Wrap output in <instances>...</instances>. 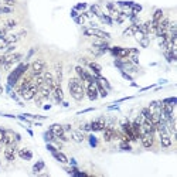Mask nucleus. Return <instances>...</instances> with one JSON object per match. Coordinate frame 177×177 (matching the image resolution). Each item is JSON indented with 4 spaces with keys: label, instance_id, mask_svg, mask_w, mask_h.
<instances>
[{
    "label": "nucleus",
    "instance_id": "obj_1",
    "mask_svg": "<svg viewBox=\"0 0 177 177\" xmlns=\"http://www.w3.org/2000/svg\"><path fill=\"white\" fill-rule=\"evenodd\" d=\"M68 89H70L71 97H72L76 102H81L84 99V97H85L84 82L78 76H71L70 80H68Z\"/></svg>",
    "mask_w": 177,
    "mask_h": 177
},
{
    "label": "nucleus",
    "instance_id": "obj_2",
    "mask_svg": "<svg viewBox=\"0 0 177 177\" xmlns=\"http://www.w3.org/2000/svg\"><path fill=\"white\" fill-rule=\"evenodd\" d=\"M28 67H30V65H28V64H26V63H20V64H19L17 68H16V70H14L10 75H9V85H10V87H16V85H17L19 80H20L21 76L27 72Z\"/></svg>",
    "mask_w": 177,
    "mask_h": 177
},
{
    "label": "nucleus",
    "instance_id": "obj_3",
    "mask_svg": "<svg viewBox=\"0 0 177 177\" xmlns=\"http://www.w3.org/2000/svg\"><path fill=\"white\" fill-rule=\"evenodd\" d=\"M21 60H23V54L21 52H9V54H4V63L2 65L4 71H9L14 64L20 63Z\"/></svg>",
    "mask_w": 177,
    "mask_h": 177
},
{
    "label": "nucleus",
    "instance_id": "obj_4",
    "mask_svg": "<svg viewBox=\"0 0 177 177\" xmlns=\"http://www.w3.org/2000/svg\"><path fill=\"white\" fill-rule=\"evenodd\" d=\"M84 88H85V95L88 97V99H89V101H97L99 94H98V89H97L95 76H94V81H87V82H84Z\"/></svg>",
    "mask_w": 177,
    "mask_h": 177
},
{
    "label": "nucleus",
    "instance_id": "obj_5",
    "mask_svg": "<svg viewBox=\"0 0 177 177\" xmlns=\"http://www.w3.org/2000/svg\"><path fill=\"white\" fill-rule=\"evenodd\" d=\"M84 34L85 35H91V37H97V38H104V40H109L111 34L98 27H85L84 28Z\"/></svg>",
    "mask_w": 177,
    "mask_h": 177
},
{
    "label": "nucleus",
    "instance_id": "obj_6",
    "mask_svg": "<svg viewBox=\"0 0 177 177\" xmlns=\"http://www.w3.org/2000/svg\"><path fill=\"white\" fill-rule=\"evenodd\" d=\"M48 130H51V133L54 136H56L58 140H61V142H67L68 140V138H67L65 135V130H64V126L60 125V123H52L51 126H50Z\"/></svg>",
    "mask_w": 177,
    "mask_h": 177
},
{
    "label": "nucleus",
    "instance_id": "obj_7",
    "mask_svg": "<svg viewBox=\"0 0 177 177\" xmlns=\"http://www.w3.org/2000/svg\"><path fill=\"white\" fill-rule=\"evenodd\" d=\"M37 92H38V87L34 84V81H33L30 85H28L27 88H26L23 92H21V98L24 99V101H33L34 99V97L37 95Z\"/></svg>",
    "mask_w": 177,
    "mask_h": 177
},
{
    "label": "nucleus",
    "instance_id": "obj_8",
    "mask_svg": "<svg viewBox=\"0 0 177 177\" xmlns=\"http://www.w3.org/2000/svg\"><path fill=\"white\" fill-rule=\"evenodd\" d=\"M139 140L145 149H152L154 145V133H142Z\"/></svg>",
    "mask_w": 177,
    "mask_h": 177
},
{
    "label": "nucleus",
    "instance_id": "obj_9",
    "mask_svg": "<svg viewBox=\"0 0 177 177\" xmlns=\"http://www.w3.org/2000/svg\"><path fill=\"white\" fill-rule=\"evenodd\" d=\"M17 143H14V145H10V146H6V149H4V157H6L7 162H13L16 160L17 157Z\"/></svg>",
    "mask_w": 177,
    "mask_h": 177
},
{
    "label": "nucleus",
    "instance_id": "obj_10",
    "mask_svg": "<svg viewBox=\"0 0 177 177\" xmlns=\"http://www.w3.org/2000/svg\"><path fill=\"white\" fill-rule=\"evenodd\" d=\"M51 97L54 98V102H56V104H61V102L64 101V92H63V88H61V84L57 82L56 85H54V88H52V91H51Z\"/></svg>",
    "mask_w": 177,
    "mask_h": 177
},
{
    "label": "nucleus",
    "instance_id": "obj_11",
    "mask_svg": "<svg viewBox=\"0 0 177 177\" xmlns=\"http://www.w3.org/2000/svg\"><path fill=\"white\" fill-rule=\"evenodd\" d=\"M109 51L113 54L115 57H118L119 60H125L130 56V48H122V47H112Z\"/></svg>",
    "mask_w": 177,
    "mask_h": 177
},
{
    "label": "nucleus",
    "instance_id": "obj_12",
    "mask_svg": "<svg viewBox=\"0 0 177 177\" xmlns=\"http://www.w3.org/2000/svg\"><path fill=\"white\" fill-rule=\"evenodd\" d=\"M89 125H91V130H92V132H102V130L108 126V123L104 118H99V119L92 121Z\"/></svg>",
    "mask_w": 177,
    "mask_h": 177
},
{
    "label": "nucleus",
    "instance_id": "obj_13",
    "mask_svg": "<svg viewBox=\"0 0 177 177\" xmlns=\"http://www.w3.org/2000/svg\"><path fill=\"white\" fill-rule=\"evenodd\" d=\"M75 71L78 74V78H80L82 82H87V81H94V75H91L85 68H82L81 65H76L75 67Z\"/></svg>",
    "mask_w": 177,
    "mask_h": 177
},
{
    "label": "nucleus",
    "instance_id": "obj_14",
    "mask_svg": "<svg viewBox=\"0 0 177 177\" xmlns=\"http://www.w3.org/2000/svg\"><path fill=\"white\" fill-rule=\"evenodd\" d=\"M17 143V139H16V132L10 130V129H4V138H3V145L4 146H10Z\"/></svg>",
    "mask_w": 177,
    "mask_h": 177
},
{
    "label": "nucleus",
    "instance_id": "obj_15",
    "mask_svg": "<svg viewBox=\"0 0 177 177\" xmlns=\"http://www.w3.org/2000/svg\"><path fill=\"white\" fill-rule=\"evenodd\" d=\"M30 68H31V72L34 74V75L35 74H41V72H44V70H45V63L43 60H35V61L31 63Z\"/></svg>",
    "mask_w": 177,
    "mask_h": 177
},
{
    "label": "nucleus",
    "instance_id": "obj_16",
    "mask_svg": "<svg viewBox=\"0 0 177 177\" xmlns=\"http://www.w3.org/2000/svg\"><path fill=\"white\" fill-rule=\"evenodd\" d=\"M71 139L76 143H82L85 139V132H82L81 129H75V130H71Z\"/></svg>",
    "mask_w": 177,
    "mask_h": 177
},
{
    "label": "nucleus",
    "instance_id": "obj_17",
    "mask_svg": "<svg viewBox=\"0 0 177 177\" xmlns=\"http://www.w3.org/2000/svg\"><path fill=\"white\" fill-rule=\"evenodd\" d=\"M115 130H116V129H113L109 125L102 130V132H104V140L105 142H112V140L115 139Z\"/></svg>",
    "mask_w": 177,
    "mask_h": 177
},
{
    "label": "nucleus",
    "instance_id": "obj_18",
    "mask_svg": "<svg viewBox=\"0 0 177 177\" xmlns=\"http://www.w3.org/2000/svg\"><path fill=\"white\" fill-rule=\"evenodd\" d=\"M17 156L20 157V159L23 160H31L33 159V152L30 149H27V147H23V149H19L17 150Z\"/></svg>",
    "mask_w": 177,
    "mask_h": 177
},
{
    "label": "nucleus",
    "instance_id": "obj_19",
    "mask_svg": "<svg viewBox=\"0 0 177 177\" xmlns=\"http://www.w3.org/2000/svg\"><path fill=\"white\" fill-rule=\"evenodd\" d=\"M54 68H56V81L58 84H61V81H63V64L56 63Z\"/></svg>",
    "mask_w": 177,
    "mask_h": 177
},
{
    "label": "nucleus",
    "instance_id": "obj_20",
    "mask_svg": "<svg viewBox=\"0 0 177 177\" xmlns=\"http://www.w3.org/2000/svg\"><path fill=\"white\" fill-rule=\"evenodd\" d=\"M52 156L56 157V159L58 160L60 163H63V164H67V163H68V157H67L63 152H60V150H56V152H52Z\"/></svg>",
    "mask_w": 177,
    "mask_h": 177
},
{
    "label": "nucleus",
    "instance_id": "obj_21",
    "mask_svg": "<svg viewBox=\"0 0 177 177\" xmlns=\"http://www.w3.org/2000/svg\"><path fill=\"white\" fill-rule=\"evenodd\" d=\"M88 67H89L91 70H92V72H94V75H101L102 67L99 65V64H98V63H95V61H89V63H88Z\"/></svg>",
    "mask_w": 177,
    "mask_h": 177
},
{
    "label": "nucleus",
    "instance_id": "obj_22",
    "mask_svg": "<svg viewBox=\"0 0 177 177\" xmlns=\"http://www.w3.org/2000/svg\"><path fill=\"white\" fill-rule=\"evenodd\" d=\"M164 17V14H163V10L162 9H157V10H154V13H153V17H152V21L153 23H159L162 19Z\"/></svg>",
    "mask_w": 177,
    "mask_h": 177
},
{
    "label": "nucleus",
    "instance_id": "obj_23",
    "mask_svg": "<svg viewBox=\"0 0 177 177\" xmlns=\"http://www.w3.org/2000/svg\"><path fill=\"white\" fill-rule=\"evenodd\" d=\"M89 10H91V13L94 14V16H97V17H101L102 14V11H101V7L98 6V4H92V6L89 7Z\"/></svg>",
    "mask_w": 177,
    "mask_h": 177
},
{
    "label": "nucleus",
    "instance_id": "obj_24",
    "mask_svg": "<svg viewBox=\"0 0 177 177\" xmlns=\"http://www.w3.org/2000/svg\"><path fill=\"white\" fill-rule=\"evenodd\" d=\"M44 162H43V160H38V162H35V164L34 166H33V173H40V171L43 170V169H44Z\"/></svg>",
    "mask_w": 177,
    "mask_h": 177
},
{
    "label": "nucleus",
    "instance_id": "obj_25",
    "mask_svg": "<svg viewBox=\"0 0 177 177\" xmlns=\"http://www.w3.org/2000/svg\"><path fill=\"white\" fill-rule=\"evenodd\" d=\"M16 26H17V21L13 20V19H9V20L4 21V26H3V27H6L7 30H11V28H14Z\"/></svg>",
    "mask_w": 177,
    "mask_h": 177
},
{
    "label": "nucleus",
    "instance_id": "obj_26",
    "mask_svg": "<svg viewBox=\"0 0 177 177\" xmlns=\"http://www.w3.org/2000/svg\"><path fill=\"white\" fill-rule=\"evenodd\" d=\"M9 13H13V7L2 4V6H0V14H9Z\"/></svg>",
    "mask_w": 177,
    "mask_h": 177
},
{
    "label": "nucleus",
    "instance_id": "obj_27",
    "mask_svg": "<svg viewBox=\"0 0 177 177\" xmlns=\"http://www.w3.org/2000/svg\"><path fill=\"white\" fill-rule=\"evenodd\" d=\"M98 19H99L102 23H105V24H112V23H113V20H112L111 16H106V14H102L101 17H98Z\"/></svg>",
    "mask_w": 177,
    "mask_h": 177
},
{
    "label": "nucleus",
    "instance_id": "obj_28",
    "mask_svg": "<svg viewBox=\"0 0 177 177\" xmlns=\"http://www.w3.org/2000/svg\"><path fill=\"white\" fill-rule=\"evenodd\" d=\"M139 44H140V47H143V48H146V47H149V44H150L149 35H145V37H143L142 40L139 41Z\"/></svg>",
    "mask_w": 177,
    "mask_h": 177
},
{
    "label": "nucleus",
    "instance_id": "obj_29",
    "mask_svg": "<svg viewBox=\"0 0 177 177\" xmlns=\"http://www.w3.org/2000/svg\"><path fill=\"white\" fill-rule=\"evenodd\" d=\"M119 149H122V150H132V146L129 145V142H121V145H119Z\"/></svg>",
    "mask_w": 177,
    "mask_h": 177
},
{
    "label": "nucleus",
    "instance_id": "obj_30",
    "mask_svg": "<svg viewBox=\"0 0 177 177\" xmlns=\"http://www.w3.org/2000/svg\"><path fill=\"white\" fill-rule=\"evenodd\" d=\"M133 35H135V38H136V41H138V43H139L143 37H145V34H143V33L140 31V30H136V31L133 33Z\"/></svg>",
    "mask_w": 177,
    "mask_h": 177
},
{
    "label": "nucleus",
    "instance_id": "obj_31",
    "mask_svg": "<svg viewBox=\"0 0 177 177\" xmlns=\"http://www.w3.org/2000/svg\"><path fill=\"white\" fill-rule=\"evenodd\" d=\"M34 102H35V105H37V106L41 108V106H43V102H44V99H43L40 95H35V97H34Z\"/></svg>",
    "mask_w": 177,
    "mask_h": 177
},
{
    "label": "nucleus",
    "instance_id": "obj_32",
    "mask_svg": "<svg viewBox=\"0 0 177 177\" xmlns=\"http://www.w3.org/2000/svg\"><path fill=\"white\" fill-rule=\"evenodd\" d=\"M130 9H132V10H133V13H139V11L142 10V6H140V4H136V3H133Z\"/></svg>",
    "mask_w": 177,
    "mask_h": 177
},
{
    "label": "nucleus",
    "instance_id": "obj_33",
    "mask_svg": "<svg viewBox=\"0 0 177 177\" xmlns=\"http://www.w3.org/2000/svg\"><path fill=\"white\" fill-rule=\"evenodd\" d=\"M87 7H88L87 3H78V4L75 6V10H85Z\"/></svg>",
    "mask_w": 177,
    "mask_h": 177
},
{
    "label": "nucleus",
    "instance_id": "obj_34",
    "mask_svg": "<svg viewBox=\"0 0 177 177\" xmlns=\"http://www.w3.org/2000/svg\"><path fill=\"white\" fill-rule=\"evenodd\" d=\"M81 130H82V132H89L91 125L89 123H82V125H81Z\"/></svg>",
    "mask_w": 177,
    "mask_h": 177
},
{
    "label": "nucleus",
    "instance_id": "obj_35",
    "mask_svg": "<svg viewBox=\"0 0 177 177\" xmlns=\"http://www.w3.org/2000/svg\"><path fill=\"white\" fill-rule=\"evenodd\" d=\"M3 4L10 6V7H14V6H16V0H3Z\"/></svg>",
    "mask_w": 177,
    "mask_h": 177
},
{
    "label": "nucleus",
    "instance_id": "obj_36",
    "mask_svg": "<svg viewBox=\"0 0 177 177\" xmlns=\"http://www.w3.org/2000/svg\"><path fill=\"white\" fill-rule=\"evenodd\" d=\"M122 76H123L125 80H128V81H132V76L129 75V74H126V71H122Z\"/></svg>",
    "mask_w": 177,
    "mask_h": 177
},
{
    "label": "nucleus",
    "instance_id": "obj_37",
    "mask_svg": "<svg viewBox=\"0 0 177 177\" xmlns=\"http://www.w3.org/2000/svg\"><path fill=\"white\" fill-rule=\"evenodd\" d=\"M3 138H4V129L0 128V143L3 145Z\"/></svg>",
    "mask_w": 177,
    "mask_h": 177
},
{
    "label": "nucleus",
    "instance_id": "obj_38",
    "mask_svg": "<svg viewBox=\"0 0 177 177\" xmlns=\"http://www.w3.org/2000/svg\"><path fill=\"white\" fill-rule=\"evenodd\" d=\"M47 149L52 153V152H56V150H57V147H56V146H52V145H50V143H47Z\"/></svg>",
    "mask_w": 177,
    "mask_h": 177
},
{
    "label": "nucleus",
    "instance_id": "obj_39",
    "mask_svg": "<svg viewBox=\"0 0 177 177\" xmlns=\"http://www.w3.org/2000/svg\"><path fill=\"white\" fill-rule=\"evenodd\" d=\"M33 54H34V48H31V50H30V51H28V54H27V58H26V60H28V58H30V57L33 56Z\"/></svg>",
    "mask_w": 177,
    "mask_h": 177
},
{
    "label": "nucleus",
    "instance_id": "obj_40",
    "mask_svg": "<svg viewBox=\"0 0 177 177\" xmlns=\"http://www.w3.org/2000/svg\"><path fill=\"white\" fill-rule=\"evenodd\" d=\"M91 142H92V143H91L92 146H97V139H95L94 136H91Z\"/></svg>",
    "mask_w": 177,
    "mask_h": 177
},
{
    "label": "nucleus",
    "instance_id": "obj_41",
    "mask_svg": "<svg viewBox=\"0 0 177 177\" xmlns=\"http://www.w3.org/2000/svg\"><path fill=\"white\" fill-rule=\"evenodd\" d=\"M43 108H44L45 111H50V109H51V105H44Z\"/></svg>",
    "mask_w": 177,
    "mask_h": 177
},
{
    "label": "nucleus",
    "instance_id": "obj_42",
    "mask_svg": "<svg viewBox=\"0 0 177 177\" xmlns=\"http://www.w3.org/2000/svg\"><path fill=\"white\" fill-rule=\"evenodd\" d=\"M71 16H72V17H76V11L72 10V11H71Z\"/></svg>",
    "mask_w": 177,
    "mask_h": 177
},
{
    "label": "nucleus",
    "instance_id": "obj_43",
    "mask_svg": "<svg viewBox=\"0 0 177 177\" xmlns=\"http://www.w3.org/2000/svg\"><path fill=\"white\" fill-rule=\"evenodd\" d=\"M0 152H2V143H0Z\"/></svg>",
    "mask_w": 177,
    "mask_h": 177
},
{
    "label": "nucleus",
    "instance_id": "obj_44",
    "mask_svg": "<svg viewBox=\"0 0 177 177\" xmlns=\"http://www.w3.org/2000/svg\"><path fill=\"white\" fill-rule=\"evenodd\" d=\"M0 164H2V162H0Z\"/></svg>",
    "mask_w": 177,
    "mask_h": 177
}]
</instances>
